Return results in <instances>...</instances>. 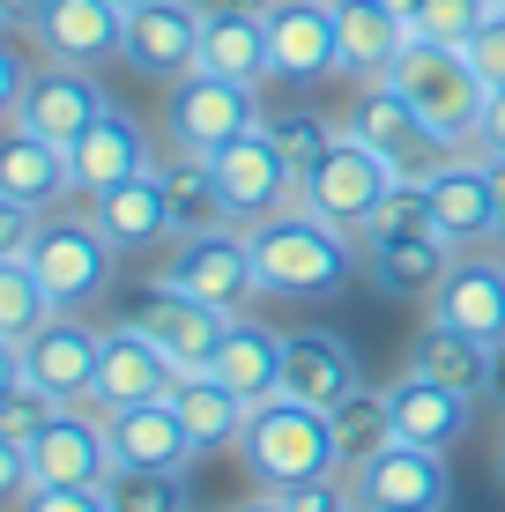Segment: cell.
<instances>
[{
  "label": "cell",
  "instance_id": "cell-1",
  "mask_svg": "<svg viewBox=\"0 0 505 512\" xmlns=\"http://www.w3.org/2000/svg\"><path fill=\"white\" fill-rule=\"evenodd\" d=\"M454 260H461V245L431 223L424 186H416V179L357 231V275L372 282L379 297H394V305H431Z\"/></svg>",
  "mask_w": 505,
  "mask_h": 512
},
{
  "label": "cell",
  "instance_id": "cell-2",
  "mask_svg": "<svg viewBox=\"0 0 505 512\" xmlns=\"http://www.w3.org/2000/svg\"><path fill=\"white\" fill-rule=\"evenodd\" d=\"M246 245H253V268H260V297L320 305V297H335L342 282L357 275V238L335 231V223H320L305 201L246 223Z\"/></svg>",
  "mask_w": 505,
  "mask_h": 512
},
{
  "label": "cell",
  "instance_id": "cell-3",
  "mask_svg": "<svg viewBox=\"0 0 505 512\" xmlns=\"http://www.w3.org/2000/svg\"><path fill=\"white\" fill-rule=\"evenodd\" d=\"M238 453H246V468H253V483H260V490L312 483V475H342L335 416L312 409V401H298V394H268V401H253Z\"/></svg>",
  "mask_w": 505,
  "mask_h": 512
},
{
  "label": "cell",
  "instance_id": "cell-4",
  "mask_svg": "<svg viewBox=\"0 0 505 512\" xmlns=\"http://www.w3.org/2000/svg\"><path fill=\"white\" fill-rule=\"evenodd\" d=\"M387 82L416 104V119H424V127L439 134L446 149H476V119H483V97H491V82L468 67L461 45H424V38H409V52L394 60Z\"/></svg>",
  "mask_w": 505,
  "mask_h": 512
},
{
  "label": "cell",
  "instance_id": "cell-5",
  "mask_svg": "<svg viewBox=\"0 0 505 512\" xmlns=\"http://www.w3.org/2000/svg\"><path fill=\"white\" fill-rule=\"evenodd\" d=\"M402 186H409V179L372 149V141H364L357 127H342L335 141H327V156L305 171L298 201H305L320 223H335V231H350V238H357V231H364V223H372Z\"/></svg>",
  "mask_w": 505,
  "mask_h": 512
},
{
  "label": "cell",
  "instance_id": "cell-6",
  "mask_svg": "<svg viewBox=\"0 0 505 512\" xmlns=\"http://www.w3.org/2000/svg\"><path fill=\"white\" fill-rule=\"evenodd\" d=\"M23 253H30V268H38L45 297L60 312H82V305H97V297L112 290V260L119 253H112V238H104L90 216H45Z\"/></svg>",
  "mask_w": 505,
  "mask_h": 512
},
{
  "label": "cell",
  "instance_id": "cell-7",
  "mask_svg": "<svg viewBox=\"0 0 505 512\" xmlns=\"http://www.w3.org/2000/svg\"><path fill=\"white\" fill-rule=\"evenodd\" d=\"M149 282H164V290H186V297H201V305H216V312H246L253 297H260V268H253L246 231H201V238H179V245H171V260H164Z\"/></svg>",
  "mask_w": 505,
  "mask_h": 512
},
{
  "label": "cell",
  "instance_id": "cell-8",
  "mask_svg": "<svg viewBox=\"0 0 505 512\" xmlns=\"http://www.w3.org/2000/svg\"><path fill=\"white\" fill-rule=\"evenodd\" d=\"M350 498L364 512H454V468L431 446L387 438L364 468H350Z\"/></svg>",
  "mask_w": 505,
  "mask_h": 512
},
{
  "label": "cell",
  "instance_id": "cell-9",
  "mask_svg": "<svg viewBox=\"0 0 505 512\" xmlns=\"http://www.w3.org/2000/svg\"><path fill=\"white\" fill-rule=\"evenodd\" d=\"M171 141H179L186 156H216L223 141L268 127V112H260V90H246V82H223V75H186L171 82Z\"/></svg>",
  "mask_w": 505,
  "mask_h": 512
},
{
  "label": "cell",
  "instance_id": "cell-10",
  "mask_svg": "<svg viewBox=\"0 0 505 512\" xmlns=\"http://www.w3.org/2000/svg\"><path fill=\"white\" fill-rule=\"evenodd\" d=\"M201 30H208V8L201 0H142L127 8V38H119V60L149 82H186L201 67Z\"/></svg>",
  "mask_w": 505,
  "mask_h": 512
},
{
  "label": "cell",
  "instance_id": "cell-11",
  "mask_svg": "<svg viewBox=\"0 0 505 512\" xmlns=\"http://www.w3.org/2000/svg\"><path fill=\"white\" fill-rule=\"evenodd\" d=\"M416 186H424L431 223H439V231L454 238L461 253H476V245H498V186H491V156L454 149L446 164H431Z\"/></svg>",
  "mask_w": 505,
  "mask_h": 512
},
{
  "label": "cell",
  "instance_id": "cell-12",
  "mask_svg": "<svg viewBox=\"0 0 505 512\" xmlns=\"http://www.w3.org/2000/svg\"><path fill=\"white\" fill-rule=\"evenodd\" d=\"M104 82H97V67H67V60H45V67H30V82H23V104H15V119L8 127H23V134H45L52 149H75L82 134H90V119L104 112Z\"/></svg>",
  "mask_w": 505,
  "mask_h": 512
},
{
  "label": "cell",
  "instance_id": "cell-13",
  "mask_svg": "<svg viewBox=\"0 0 505 512\" xmlns=\"http://www.w3.org/2000/svg\"><path fill=\"white\" fill-rule=\"evenodd\" d=\"M208 171H216L223 208H231V223H238V231L298 201V179H290V164H283V149H275V134H268V127H253V134L223 141V149L208 156Z\"/></svg>",
  "mask_w": 505,
  "mask_h": 512
},
{
  "label": "cell",
  "instance_id": "cell-14",
  "mask_svg": "<svg viewBox=\"0 0 505 512\" xmlns=\"http://www.w3.org/2000/svg\"><path fill=\"white\" fill-rule=\"evenodd\" d=\"M171 386H179V364L142 334V320H112V327H104L97 386H90V409L97 416L134 409V401H171Z\"/></svg>",
  "mask_w": 505,
  "mask_h": 512
},
{
  "label": "cell",
  "instance_id": "cell-15",
  "mask_svg": "<svg viewBox=\"0 0 505 512\" xmlns=\"http://www.w3.org/2000/svg\"><path fill=\"white\" fill-rule=\"evenodd\" d=\"M268 60H275V82H290V90H312V82L342 75L335 0H275L268 8Z\"/></svg>",
  "mask_w": 505,
  "mask_h": 512
},
{
  "label": "cell",
  "instance_id": "cell-16",
  "mask_svg": "<svg viewBox=\"0 0 505 512\" xmlns=\"http://www.w3.org/2000/svg\"><path fill=\"white\" fill-rule=\"evenodd\" d=\"M350 127H357L364 141H372V149L387 156V164L402 171V179H424L431 164H446V156H454L439 134L424 127V119H416V104H409L402 90H394L387 75H379V82H357V112H350Z\"/></svg>",
  "mask_w": 505,
  "mask_h": 512
},
{
  "label": "cell",
  "instance_id": "cell-17",
  "mask_svg": "<svg viewBox=\"0 0 505 512\" xmlns=\"http://www.w3.org/2000/svg\"><path fill=\"white\" fill-rule=\"evenodd\" d=\"M97 349H104V327L75 320V312H52V320L23 342V379H38L52 401L82 409L97 386Z\"/></svg>",
  "mask_w": 505,
  "mask_h": 512
},
{
  "label": "cell",
  "instance_id": "cell-18",
  "mask_svg": "<svg viewBox=\"0 0 505 512\" xmlns=\"http://www.w3.org/2000/svg\"><path fill=\"white\" fill-rule=\"evenodd\" d=\"M134 320H142V334L164 349L171 364H179V372H208L238 312H216V305H201V297H186V290L149 282V297H142V312H134Z\"/></svg>",
  "mask_w": 505,
  "mask_h": 512
},
{
  "label": "cell",
  "instance_id": "cell-19",
  "mask_svg": "<svg viewBox=\"0 0 505 512\" xmlns=\"http://www.w3.org/2000/svg\"><path fill=\"white\" fill-rule=\"evenodd\" d=\"M431 320H446V327L476 334V342L505 349V253H483V245L461 253L454 268H446L439 297H431Z\"/></svg>",
  "mask_w": 505,
  "mask_h": 512
},
{
  "label": "cell",
  "instance_id": "cell-20",
  "mask_svg": "<svg viewBox=\"0 0 505 512\" xmlns=\"http://www.w3.org/2000/svg\"><path fill=\"white\" fill-rule=\"evenodd\" d=\"M67 171H75V193H104L134 171H156V149H149V127L127 112V104H104L90 119V134L67 149Z\"/></svg>",
  "mask_w": 505,
  "mask_h": 512
},
{
  "label": "cell",
  "instance_id": "cell-21",
  "mask_svg": "<svg viewBox=\"0 0 505 512\" xmlns=\"http://www.w3.org/2000/svg\"><path fill=\"white\" fill-rule=\"evenodd\" d=\"M112 475V438H104V416L82 401V409H60L30 438V483H104Z\"/></svg>",
  "mask_w": 505,
  "mask_h": 512
},
{
  "label": "cell",
  "instance_id": "cell-22",
  "mask_svg": "<svg viewBox=\"0 0 505 512\" xmlns=\"http://www.w3.org/2000/svg\"><path fill=\"white\" fill-rule=\"evenodd\" d=\"M357 386H364L357 349L342 342L335 327H298V334H283V394L312 401V409H335V401H350Z\"/></svg>",
  "mask_w": 505,
  "mask_h": 512
},
{
  "label": "cell",
  "instance_id": "cell-23",
  "mask_svg": "<svg viewBox=\"0 0 505 512\" xmlns=\"http://www.w3.org/2000/svg\"><path fill=\"white\" fill-rule=\"evenodd\" d=\"M468 409H476L468 394H454V386H439V379H424V372H409V364H402V379L387 386L394 438L431 446V453H454L461 438H468Z\"/></svg>",
  "mask_w": 505,
  "mask_h": 512
},
{
  "label": "cell",
  "instance_id": "cell-24",
  "mask_svg": "<svg viewBox=\"0 0 505 512\" xmlns=\"http://www.w3.org/2000/svg\"><path fill=\"white\" fill-rule=\"evenodd\" d=\"M38 52L45 60H67V67H104L119 60V38H127V15L112 0H52L38 15Z\"/></svg>",
  "mask_w": 505,
  "mask_h": 512
},
{
  "label": "cell",
  "instance_id": "cell-25",
  "mask_svg": "<svg viewBox=\"0 0 505 512\" xmlns=\"http://www.w3.org/2000/svg\"><path fill=\"white\" fill-rule=\"evenodd\" d=\"M90 223L112 238V253H149L171 238V201H164V171H134V179L90 193Z\"/></svg>",
  "mask_w": 505,
  "mask_h": 512
},
{
  "label": "cell",
  "instance_id": "cell-26",
  "mask_svg": "<svg viewBox=\"0 0 505 512\" xmlns=\"http://www.w3.org/2000/svg\"><path fill=\"white\" fill-rule=\"evenodd\" d=\"M335 38H342V75L379 82L409 52V15L387 0H335Z\"/></svg>",
  "mask_w": 505,
  "mask_h": 512
},
{
  "label": "cell",
  "instance_id": "cell-27",
  "mask_svg": "<svg viewBox=\"0 0 505 512\" xmlns=\"http://www.w3.org/2000/svg\"><path fill=\"white\" fill-rule=\"evenodd\" d=\"M104 438H112V468H186L194 461V438L171 401H134V409L104 416Z\"/></svg>",
  "mask_w": 505,
  "mask_h": 512
},
{
  "label": "cell",
  "instance_id": "cell-28",
  "mask_svg": "<svg viewBox=\"0 0 505 512\" xmlns=\"http://www.w3.org/2000/svg\"><path fill=\"white\" fill-rule=\"evenodd\" d=\"M491 364H498L491 342H476V334H461L446 320H424V334L409 342V372L454 386V394H468V401H491Z\"/></svg>",
  "mask_w": 505,
  "mask_h": 512
},
{
  "label": "cell",
  "instance_id": "cell-29",
  "mask_svg": "<svg viewBox=\"0 0 505 512\" xmlns=\"http://www.w3.org/2000/svg\"><path fill=\"white\" fill-rule=\"evenodd\" d=\"M208 372L231 386L238 401H268V394H283V334H275L268 320H253V312H238Z\"/></svg>",
  "mask_w": 505,
  "mask_h": 512
},
{
  "label": "cell",
  "instance_id": "cell-30",
  "mask_svg": "<svg viewBox=\"0 0 505 512\" xmlns=\"http://www.w3.org/2000/svg\"><path fill=\"white\" fill-rule=\"evenodd\" d=\"M0 193H8V201H23V208H38V216H52V201H60V193H75L67 149H52L45 134L8 127V134H0Z\"/></svg>",
  "mask_w": 505,
  "mask_h": 512
},
{
  "label": "cell",
  "instance_id": "cell-31",
  "mask_svg": "<svg viewBox=\"0 0 505 512\" xmlns=\"http://www.w3.org/2000/svg\"><path fill=\"white\" fill-rule=\"evenodd\" d=\"M171 409H179L186 438H194V453H231L238 438H246L253 401H238L216 372H179V386H171Z\"/></svg>",
  "mask_w": 505,
  "mask_h": 512
},
{
  "label": "cell",
  "instance_id": "cell-32",
  "mask_svg": "<svg viewBox=\"0 0 505 512\" xmlns=\"http://www.w3.org/2000/svg\"><path fill=\"white\" fill-rule=\"evenodd\" d=\"M201 75H223V82H275V60H268V15H208L201 30Z\"/></svg>",
  "mask_w": 505,
  "mask_h": 512
},
{
  "label": "cell",
  "instance_id": "cell-33",
  "mask_svg": "<svg viewBox=\"0 0 505 512\" xmlns=\"http://www.w3.org/2000/svg\"><path fill=\"white\" fill-rule=\"evenodd\" d=\"M164 171V201H171V238H201V231H238L231 223V208H223V186H216V171H208V156H171V164H156Z\"/></svg>",
  "mask_w": 505,
  "mask_h": 512
},
{
  "label": "cell",
  "instance_id": "cell-34",
  "mask_svg": "<svg viewBox=\"0 0 505 512\" xmlns=\"http://www.w3.org/2000/svg\"><path fill=\"white\" fill-rule=\"evenodd\" d=\"M52 312H60V305L45 297V282H38V268H30V253H0V342H30Z\"/></svg>",
  "mask_w": 505,
  "mask_h": 512
},
{
  "label": "cell",
  "instance_id": "cell-35",
  "mask_svg": "<svg viewBox=\"0 0 505 512\" xmlns=\"http://www.w3.org/2000/svg\"><path fill=\"white\" fill-rule=\"evenodd\" d=\"M335 438H342V475L350 468H364L379 446L394 438V416H387V386H357L350 401H335Z\"/></svg>",
  "mask_w": 505,
  "mask_h": 512
},
{
  "label": "cell",
  "instance_id": "cell-36",
  "mask_svg": "<svg viewBox=\"0 0 505 512\" xmlns=\"http://www.w3.org/2000/svg\"><path fill=\"white\" fill-rule=\"evenodd\" d=\"M104 498H112V512H194L186 468H112Z\"/></svg>",
  "mask_w": 505,
  "mask_h": 512
},
{
  "label": "cell",
  "instance_id": "cell-37",
  "mask_svg": "<svg viewBox=\"0 0 505 512\" xmlns=\"http://www.w3.org/2000/svg\"><path fill=\"white\" fill-rule=\"evenodd\" d=\"M268 134H275V149H283L290 179L305 186V171H312V164L327 156V141H335L342 127H335L327 112H275V119H268Z\"/></svg>",
  "mask_w": 505,
  "mask_h": 512
},
{
  "label": "cell",
  "instance_id": "cell-38",
  "mask_svg": "<svg viewBox=\"0 0 505 512\" xmlns=\"http://www.w3.org/2000/svg\"><path fill=\"white\" fill-rule=\"evenodd\" d=\"M483 15H491V0H416L409 38H424V45H468L483 30Z\"/></svg>",
  "mask_w": 505,
  "mask_h": 512
},
{
  "label": "cell",
  "instance_id": "cell-39",
  "mask_svg": "<svg viewBox=\"0 0 505 512\" xmlns=\"http://www.w3.org/2000/svg\"><path fill=\"white\" fill-rule=\"evenodd\" d=\"M15 512H112V498H104V483H30Z\"/></svg>",
  "mask_w": 505,
  "mask_h": 512
},
{
  "label": "cell",
  "instance_id": "cell-40",
  "mask_svg": "<svg viewBox=\"0 0 505 512\" xmlns=\"http://www.w3.org/2000/svg\"><path fill=\"white\" fill-rule=\"evenodd\" d=\"M60 409H67V401H52L38 379H23L8 401H0V431H15V438H38V431H45V423L60 416Z\"/></svg>",
  "mask_w": 505,
  "mask_h": 512
},
{
  "label": "cell",
  "instance_id": "cell-41",
  "mask_svg": "<svg viewBox=\"0 0 505 512\" xmlns=\"http://www.w3.org/2000/svg\"><path fill=\"white\" fill-rule=\"evenodd\" d=\"M461 52H468V67H476V75L498 90V82H505V8L483 15V30H476V38H468Z\"/></svg>",
  "mask_w": 505,
  "mask_h": 512
},
{
  "label": "cell",
  "instance_id": "cell-42",
  "mask_svg": "<svg viewBox=\"0 0 505 512\" xmlns=\"http://www.w3.org/2000/svg\"><path fill=\"white\" fill-rule=\"evenodd\" d=\"M30 490V438L0 431V505H15Z\"/></svg>",
  "mask_w": 505,
  "mask_h": 512
},
{
  "label": "cell",
  "instance_id": "cell-43",
  "mask_svg": "<svg viewBox=\"0 0 505 512\" xmlns=\"http://www.w3.org/2000/svg\"><path fill=\"white\" fill-rule=\"evenodd\" d=\"M38 208H23V201H8V193H0V253H23L30 238H38Z\"/></svg>",
  "mask_w": 505,
  "mask_h": 512
},
{
  "label": "cell",
  "instance_id": "cell-44",
  "mask_svg": "<svg viewBox=\"0 0 505 512\" xmlns=\"http://www.w3.org/2000/svg\"><path fill=\"white\" fill-rule=\"evenodd\" d=\"M23 82H30V60L8 45V30H0V119H15V104H23Z\"/></svg>",
  "mask_w": 505,
  "mask_h": 512
},
{
  "label": "cell",
  "instance_id": "cell-45",
  "mask_svg": "<svg viewBox=\"0 0 505 512\" xmlns=\"http://www.w3.org/2000/svg\"><path fill=\"white\" fill-rule=\"evenodd\" d=\"M476 156H505V82L483 97V119H476Z\"/></svg>",
  "mask_w": 505,
  "mask_h": 512
},
{
  "label": "cell",
  "instance_id": "cell-46",
  "mask_svg": "<svg viewBox=\"0 0 505 512\" xmlns=\"http://www.w3.org/2000/svg\"><path fill=\"white\" fill-rule=\"evenodd\" d=\"M23 386V342H0V401Z\"/></svg>",
  "mask_w": 505,
  "mask_h": 512
},
{
  "label": "cell",
  "instance_id": "cell-47",
  "mask_svg": "<svg viewBox=\"0 0 505 512\" xmlns=\"http://www.w3.org/2000/svg\"><path fill=\"white\" fill-rule=\"evenodd\" d=\"M52 0H0V15H8V30H38V15Z\"/></svg>",
  "mask_w": 505,
  "mask_h": 512
},
{
  "label": "cell",
  "instance_id": "cell-48",
  "mask_svg": "<svg viewBox=\"0 0 505 512\" xmlns=\"http://www.w3.org/2000/svg\"><path fill=\"white\" fill-rule=\"evenodd\" d=\"M201 8H208V15H268L275 0H201Z\"/></svg>",
  "mask_w": 505,
  "mask_h": 512
},
{
  "label": "cell",
  "instance_id": "cell-49",
  "mask_svg": "<svg viewBox=\"0 0 505 512\" xmlns=\"http://www.w3.org/2000/svg\"><path fill=\"white\" fill-rule=\"evenodd\" d=\"M491 186H498V238H505V156H491Z\"/></svg>",
  "mask_w": 505,
  "mask_h": 512
},
{
  "label": "cell",
  "instance_id": "cell-50",
  "mask_svg": "<svg viewBox=\"0 0 505 512\" xmlns=\"http://www.w3.org/2000/svg\"><path fill=\"white\" fill-rule=\"evenodd\" d=\"M491 401L505 409V349H498V364H491Z\"/></svg>",
  "mask_w": 505,
  "mask_h": 512
},
{
  "label": "cell",
  "instance_id": "cell-51",
  "mask_svg": "<svg viewBox=\"0 0 505 512\" xmlns=\"http://www.w3.org/2000/svg\"><path fill=\"white\" fill-rule=\"evenodd\" d=\"M238 512H283V505H275V498H268V490H260V498H246V505H238Z\"/></svg>",
  "mask_w": 505,
  "mask_h": 512
},
{
  "label": "cell",
  "instance_id": "cell-52",
  "mask_svg": "<svg viewBox=\"0 0 505 512\" xmlns=\"http://www.w3.org/2000/svg\"><path fill=\"white\" fill-rule=\"evenodd\" d=\"M498 483H505V423H498Z\"/></svg>",
  "mask_w": 505,
  "mask_h": 512
},
{
  "label": "cell",
  "instance_id": "cell-53",
  "mask_svg": "<svg viewBox=\"0 0 505 512\" xmlns=\"http://www.w3.org/2000/svg\"><path fill=\"white\" fill-rule=\"evenodd\" d=\"M327 512H364V505H357V498H335V505H327Z\"/></svg>",
  "mask_w": 505,
  "mask_h": 512
},
{
  "label": "cell",
  "instance_id": "cell-54",
  "mask_svg": "<svg viewBox=\"0 0 505 512\" xmlns=\"http://www.w3.org/2000/svg\"><path fill=\"white\" fill-rule=\"evenodd\" d=\"M387 8H402V15H416V0H387Z\"/></svg>",
  "mask_w": 505,
  "mask_h": 512
},
{
  "label": "cell",
  "instance_id": "cell-55",
  "mask_svg": "<svg viewBox=\"0 0 505 512\" xmlns=\"http://www.w3.org/2000/svg\"><path fill=\"white\" fill-rule=\"evenodd\" d=\"M112 8H119V15H127V8H142V0H112Z\"/></svg>",
  "mask_w": 505,
  "mask_h": 512
},
{
  "label": "cell",
  "instance_id": "cell-56",
  "mask_svg": "<svg viewBox=\"0 0 505 512\" xmlns=\"http://www.w3.org/2000/svg\"><path fill=\"white\" fill-rule=\"evenodd\" d=\"M0 30H8V15H0Z\"/></svg>",
  "mask_w": 505,
  "mask_h": 512
},
{
  "label": "cell",
  "instance_id": "cell-57",
  "mask_svg": "<svg viewBox=\"0 0 505 512\" xmlns=\"http://www.w3.org/2000/svg\"><path fill=\"white\" fill-rule=\"evenodd\" d=\"M491 8H505V0H491Z\"/></svg>",
  "mask_w": 505,
  "mask_h": 512
},
{
  "label": "cell",
  "instance_id": "cell-58",
  "mask_svg": "<svg viewBox=\"0 0 505 512\" xmlns=\"http://www.w3.org/2000/svg\"><path fill=\"white\" fill-rule=\"evenodd\" d=\"M498 253H505V238H498Z\"/></svg>",
  "mask_w": 505,
  "mask_h": 512
}]
</instances>
